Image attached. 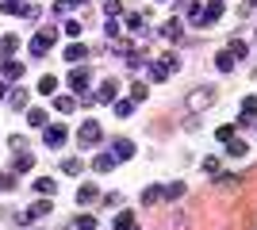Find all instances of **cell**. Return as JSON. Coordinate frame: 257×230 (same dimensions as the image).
<instances>
[{"instance_id": "37", "label": "cell", "mask_w": 257, "mask_h": 230, "mask_svg": "<svg viewBox=\"0 0 257 230\" xmlns=\"http://www.w3.org/2000/svg\"><path fill=\"white\" fill-rule=\"evenodd\" d=\"M4 96H8V88H4V77H0V100H4Z\"/></svg>"}, {"instance_id": "15", "label": "cell", "mask_w": 257, "mask_h": 230, "mask_svg": "<svg viewBox=\"0 0 257 230\" xmlns=\"http://www.w3.org/2000/svg\"><path fill=\"white\" fill-rule=\"evenodd\" d=\"M115 157H135V142L131 138H115Z\"/></svg>"}, {"instance_id": "18", "label": "cell", "mask_w": 257, "mask_h": 230, "mask_svg": "<svg viewBox=\"0 0 257 230\" xmlns=\"http://www.w3.org/2000/svg\"><path fill=\"white\" fill-rule=\"evenodd\" d=\"M54 108L62 111V115H69V111L77 108V100H73V96H54Z\"/></svg>"}, {"instance_id": "26", "label": "cell", "mask_w": 257, "mask_h": 230, "mask_svg": "<svg viewBox=\"0 0 257 230\" xmlns=\"http://www.w3.org/2000/svg\"><path fill=\"white\" fill-rule=\"evenodd\" d=\"M31 165H35V157H31V153H20V157H16V173H27Z\"/></svg>"}, {"instance_id": "16", "label": "cell", "mask_w": 257, "mask_h": 230, "mask_svg": "<svg viewBox=\"0 0 257 230\" xmlns=\"http://www.w3.org/2000/svg\"><path fill=\"white\" fill-rule=\"evenodd\" d=\"M8 104H12V108H16V111H23V108H27V92H23V88H16V92H8Z\"/></svg>"}, {"instance_id": "13", "label": "cell", "mask_w": 257, "mask_h": 230, "mask_svg": "<svg viewBox=\"0 0 257 230\" xmlns=\"http://www.w3.org/2000/svg\"><path fill=\"white\" fill-rule=\"evenodd\" d=\"M158 199H165V188H146V192H142V203H146V207H154V203H158Z\"/></svg>"}, {"instance_id": "28", "label": "cell", "mask_w": 257, "mask_h": 230, "mask_svg": "<svg viewBox=\"0 0 257 230\" xmlns=\"http://www.w3.org/2000/svg\"><path fill=\"white\" fill-rule=\"evenodd\" d=\"M234 131H238V127H230V123H226V127H219V131H215V138H219V142H230V138H234Z\"/></svg>"}, {"instance_id": "36", "label": "cell", "mask_w": 257, "mask_h": 230, "mask_svg": "<svg viewBox=\"0 0 257 230\" xmlns=\"http://www.w3.org/2000/svg\"><path fill=\"white\" fill-rule=\"evenodd\" d=\"M12 184H16V176H12V173H0V188H12Z\"/></svg>"}, {"instance_id": "1", "label": "cell", "mask_w": 257, "mask_h": 230, "mask_svg": "<svg viewBox=\"0 0 257 230\" xmlns=\"http://www.w3.org/2000/svg\"><path fill=\"white\" fill-rule=\"evenodd\" d=\"M0 12H8V16H23V20H39V8L27 4V0H0Z\"/></svg>"}, {"instance_id": "29", "label": "cell", "mask_w": 257, "mask_h": 230, "mask_svg": "<svg viewBox=\"0 0 257 230\" xmlns=\"http://www.w3.org/2000/svg\"><path fill=\"white\" fill-rule=\"evenodd\" d=\"M226 50H230L234 58H246V43H242V39H230V46H226Z\"/></svg>"}, {"instance_id": "3", "label": "cell", "mask_w": 257, "mask_h": 230, "mask_svg": "<svg viewBox=\"0 0 257 230\" xmlns=\"http://www.w3.org/2000/svg\"><path fill=\"white\" fill-rule=\"evenodd\" d=\"M77 138H81V146H96L100 138H104V131H100V123L96 119H88L81 131H77Z\"/></svg>"}, {"instance_id": "24", "label": "cell", "mask_w": 257, "mask_h": 230, "mask_svg": "<svg viewBox=\"0 0 257 230\" xmlns=\"http://www.w3.org/2000/svg\"><path fill=\"white\" fill-rule=\"evenodd\" d=\"M96 100H115V81H104L96 92Z\"/></svg>"}, {"instance_id": "22", "label": "cell", "mask_w": 257, "mask_h": 230, "mask_svg": "<svg viewBox=\"0 0 257 230\" xmlns=\"http://www.w3.org/2000/svg\"><path fill=\"white\" fill-rule=\"evenodd\" d=\"M226 150H230V157H246L249 146H246V142H238V138H230V142H226Z\"/></svg>"}, {"instance_id": "30", "label": "cell", "mask_w": 257, "mask_h": 230, "mask_svg": "<svg viewBox=\"0 0 257 230\" xmlns=\"http://www.w3.org/2000/svg\"><path fill=\"white\" fill-rule=\"evenodd\" d=\"M131 111H135V104H131V100H119V104H115V115H119V119H127Z\"/></svg>"}, {"instance_id": "33", "label": "cell", "mask_w": 257, "mask_h": 230, "mask_svg": "<svg viewBox=\"0 0 257 230\" xmlns=\"http://www.w3.org/2000/svg\"><path fill=\"white\" fill-rule=\"evenodd\" d=\"M161 66H165V69H169V73H173V69L181 66V58H177V54H165V58H161Z\"/></svg>"}, {"instance_id": "23", "label": "cell", "mask_w": 257, "mask_h": 230, "mask_svg": "<svg viewBox=\"0 0 257 230\" xmlns=\"http://www.w3.org/2000/svg\"><path fill=\"white\" fill-rule=\"evenodd\" d=\"M54 188H58V184H54L50 176H43V180H35V192H43V196H54Z\"/></svg>"}, {"instance_id": "19", "label": "cell", "mask_w": 257, "mask_h": 230, "mask_svg": "<svg viewBox=\"0 0 257 230\" xmlns=\"http://www.w3.org/2000/svg\"><path fill=\"white\" fill-rule=\"evenodd\" d=\"M81 157H69V161H62V173H69V176H81Z\"/></svg>"}, {"instance_id": "32", "label": "cell", "mask_w": 257, "mask_h": 230, "mask_svg": "<svg viewBox=\"0 0 257 230\" xmlns=\"http://www.w3.org/2000/svg\"><path fill=\"white\" fill-rule=\"evenodd\" d=\"M165 77H169V69L161 66V62H158V66H150V81H165Z\"/></svg>"}, {"instance_id": "8", "label": "cell", "mask_w": 257, "mask_h": 230, "mask_svg": "<svg viewBox=\"0 0 257 230\" xmlns=\"http://www.w3.org/2000/svg\"><path fill=\"white\" fill-rule=\"evenodd\" d=\"M0 77H4V81H20L23 66H20V62H12V58H4V62H0Z\"/></svg>"}, {"instance_id": "17", "label": "cell", "mask_w": 257, "mask_h": 230, "mask_svg": "<svg viewBox=\"0 0 257 230\" xmlns=\"http://www.w3.org/2000/svg\"><path fill=\"white\" fill-rule=\"evenodd\" d=\"M39 92H43V96H54V92H58V77L46 73L43 81H39Z\"/></svg>"}, {"instance_id": "5", "label": "cell", "mask_w": 257, "mask_h": 230, "mask_svg": "<svg viewBox=\"0 0 257 230\" xmlns=\"http://www.w3.org/2000/svg\"><path fill=\"white\" fill-rule=\"evenodd\" d=\"M50 46H54V31H39V35H35V43H31V54H35V58H43Z\"/></svg>"}, {"instance_id": "14", "label": "cell", "mask_w": 257, "mask_h": 230, "mask_svg": "<svg viewBox=\"0 0 257 230\" xmlns=\"http://www.w3.org/2000/svg\"><path fill=\"white\" fill-rule=\"evenodd\" d=\"M85 54H88V46H85V43H69V46H65V58H69V62H81Z\"/></svg>"}, {"instance_id": "20", "label": "cell", "mask_w": 257, "mask_h": 230, "mask_svg": "<svg viewBox=\"0 0 257 230\" xmlns=\"http://www.w3.org/2000/svg\"><path fill=\"white\" fill-rule=\"evenodd\" d=\"M27 123H31V127H46V111L43 108H31V111H27Z\"/></svg>"}, {"instance_id": "11", "label": "cell", "mask_w": 257, "mask_h": 230, "mask_svg": "<svg viewBox=\"0 0 257 230\" xmlns=\"http://www.w3.org/2000/svg\"><path fill=\"white\" fill-rule=\"evenodd\" d=\"M43 215H50V199H39L27 207V219H43Z\"/></svg>"}, {"instance_id": "38", "label": "cell", "mask_w": 257, "mask_h": 230, "mask_svg": "<svg viewBox=\"0 0 257 230\" xmlns=\"http://www.w3.org/2000/svg\"><path fill=\"white\" fill-rule=\"evenodd\" d=\"M65 4H81V0H65Z\"/></svg>"}, {"instance_id": "35", "label": "cell", "mask_w": 257, "mask_h": 230, "mask_svg": "<svg viewBox=\"0 0 257 230\" xmlns=\"http://www.w3.org/2000/svg\"><path fill=\"white\" fill-rule=\"evenodd\" d=\"M181 192H184V184H169V188H165V199H177Z\"/></svg>"}, {"instance_id": "4", "label": "cell", "mask_w": 257, "mask_h": 230, "mask_svg": "<svg viewBox=\"0 0 257 230\" xmlns=\"http://www.w3.org/2000/svg\"><path fill=\"white\" fill-rule=\"evenodd\" d=\"M211 100H215V88H196L192 96H188V111H204Z\"/></svg>"}, {"instance_id": "10", "label": "cell", "mask_w": 257, "mask_h": 230, "mask_svg": "<svg viewBox=\"0 0 257 230\" xmlns=\"http://www.w3.org/2000/svg\"><path fill=\"white\" fill-rule=\"evenodd\" d=\"M16 50H20V35H4V43H0V62L12 58Z\"/></svg>"}, {"instance_id": "31", "label": "cell", "mask_w": 257, "mask_h": 230, "mask_svg": "<svg viewBox=\"0 0 257 230\" xmlns=\"http://www.w3.org/2000/svg\"><path fill=\"white\" fill-rule=\"evenodd\" d=\"M161 31L169 35V39H177V35H181L184 27H181V20H169V23H165V27H161Z\"/></svg>"}, {"instance_id": "34", "label": "cell", "mask_w": 257, "mask_h": 230, "mask_svg": "<svg viewBox=\"0 0 257 230\" xmlns=\"http://www.w3.org/2000/svg\"><path fill=\"white\" fill-rule=\"evenodd\" d=\"M131 96H135V100H146V96H150V88H146V85H131Z\"/></svg>"}, {"instance_id": "9", "label": "cell", "mask_w": 257, "mask_h": 230, "mask_svg": "<svg viewBox=\"0 0 257 230\" xmlns=\"http://www.w3.org/2000/svg\"><path fill=\"white\" fill-rule=\"evenodd\" d=\"M253 119H257V96H246L242 111H238V123H253Z\"/></svg>"}, {"instance_id": "6", "label": "cell", "mask_w": 257, "mask_h": 230, "mask_svg": "<svg viewBox=\"0 0 257 230\" xmlns=\"http://www.w3.org/2000/svg\"><path fill=\"white\" fill-rule=\"evenodd\" d=\"M96 199H100V188L96 184H81V188H77V203H81V207L96 203Z\"/></svg>"}, {"instance_id": "12", "label": "cell", "mask_w": 257, "mask_h": 230, "mask_svg": "<svg viewBox=\"0 0 257 230\" xmlns=\"http://www.w3.org/2000/svg\"><path fill=\"white\" fill-rule=\"evenodd\" d=\"M92 165H96V173H111V169H115V153H100Z\"/></svg>"}, {"instance_id": "2", "label": "cell", "mask_w": 257, "mask_h": 230, "mask_svg": "<svg viewBox=\"0 0 257 230\" xmlns=\"http://www.w3.org/2000/svg\"><path fill=\"white\" fill-rule=\"evenodd\" d=\"M46 146H50V150H62L65 146V138H69V131H65V123H54V127H46Z\"/></svg>"}, {"instance_id": "27", "label": "cell", "mask_w": 257, "mask_h": 230, "mask_svg": "<svg viewBox=\"0 0 257 230\" xmlns=\"http://www.w3.org/2000/svg\"><path fill=\"white\" fill-rule=\"evenodd\" d=\"M215 66H219V69H230V66H234V54H230V50L215 54Z\"/></svg>"}, {"instance_id": "25", "label": "cell", "mask_w": 257, "mask_h": 230, "mask_svg": "<svg viewBox=\"0 0 257 230\" xmlns=\"http://www.w3.org/2000/svg\"><path fill=\"white\" fill-rule=\"evenodd\" d=\"M73 226H77V230H96V219H92V215H77Z\"/></svg>"}, {"instance_id": "21", "label": "cell", "mask_w": 257, "mask_h": 230, "mask_svg": "<svg viewBox=\"0 0 257 230\" xmlns=\"http://www.w3.org/2000/svg\"><path fill=\"white\" fill-rule=\"evenodd\" d=\"M115 230H139V226H135V215H131V211H123V215L115 219Z\"/></svg>"}, {"instance_id": "7", "label": "cell", "mask_w": 257, "mask_h": 230, "mask_svg": "<svg viewBox=\"0 0 257 230\" xmlns=\"http://www.w3.org/2000/svg\"><path fill=\"white\" fill-rule=\"evenodd\" d=\"M88 85H92V77H88V69H73V73H69V88H73V92H85Z\"/></svg>"}]
</instances>
